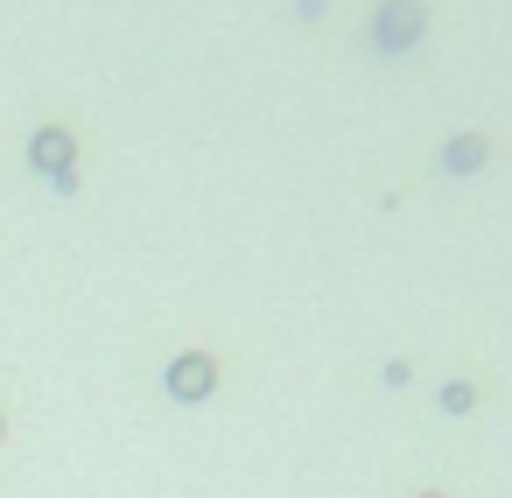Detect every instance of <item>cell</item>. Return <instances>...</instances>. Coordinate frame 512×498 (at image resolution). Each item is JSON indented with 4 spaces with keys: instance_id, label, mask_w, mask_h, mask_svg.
Instances as JSON below:
<instances>
[{
    "instance_id": "cell-1",
    "label": "cell",
    "mask_w": 512,
    "mask_h": 498,
    "mask_svg": "<svg viewBox=\"0 0 512 498\" xmlns=\"http://www.w3.org/2000/svg\"><path fill=\"white\" fill-rule=\"evenodd\" d=\"M211 379H218V365H211L204 351H190V358H176V365H169V393H176V400H204V393H211Z\"/></svg>"
},
{
    "instance_id": "cell-2",
    "label": "cell",
    "mask_w": 512,
    "mask_h": 498,
    "mask_svg": "<svg viewBox=\"0 0 512 498\" xmlns=\"http://www.w3.org/2000/svg\"><path fill=\"white\" fill-rule=\"evenodd\" d=\"M36 169H50V176H64L71 169V141L50 127V134H36Z\"/></svg>"
}]
</instances>
